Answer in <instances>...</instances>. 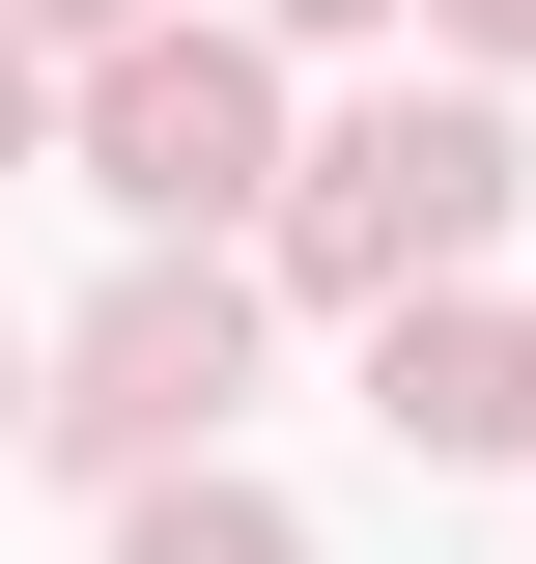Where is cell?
Returning <instances> with one entry per match:
<instances>
[{
    "label": "cell",
    "instance_id": "cell-6",
    "mask_svg": "<svg viewBox=\"0 0 536 564\" xmlns=\"http://www.w3.org/2000/svg\"><path fill=\"white\" fill-rule=\"evenodd\" d=\"M282 29H367V0H282Z\"/></svg>",
    "mask_w": 536,
    "mask_h": 564
},
{
    "label": "cell",
    "instance_id": "cell-9",
    "mask_svg": "<svg viewBox=\"0 0 536 564\" xmlns=\"http://www.w3.org/2000/svg\"><path fill=\"white\" fill-rule=\"evenodd\" d=\"M0 141H29V57H0Z\"/></svg>",
    "mask_w": 536,
    "mask_h": 564
},
{
    "label": "cell",
    "instance_id": "cell-8",
    "mask_svg": "<svg viewBox=\"0 0 536 564\" xmlns=\"http://www.w3.org/2000/svg\"><path fill=\"white\" fill-rule=\"evenodd\" d=\"M57 29H141V0H57Z\"/></svg>",
    "mask_w": 536,
    "mask_h": 564
},
{
    "label": "cell",
    "instance_id": "cell-4",
    "mask_svg": "<svg viewBox=\"0 0 536 564\" xmlns=\"http://www.w3.org/2000/svg\"><path fill=\"white\" fill-rule=\"evenodd\" d=\"M367 423H396V452H508V423H536V339H508V311H367Z\"/></svg>",
    "mask_w": 536,
    "mask_h": 564
},
{
    "label": "cell",
    "instance_id": "cell-7",
    "mask_svg": "<svg viewBox=\"0 0 536 564\" xmlns=\"http://www.w3.org/2000/svg\"><path fill=\"white\" fill-rule=\"evenodd\" d=\"M480 29H508V57H536V0H480Z\"/></svg>",
    "mask_w": 536,
    "mask_h": 564
},
{
    "label": "cell",
    "instance_id": "cell-5",
    "mask_svg": "<svg viewBox=\"0 0 536 564\" xmlns=\"http://www.w3.org/2000/svg\"><path fill=\"white\" fill-rule=\"evenodd\" d=\"M141 564H311V536H282L255 480H170V508H141Z\"/></svg>",
    "mask_w": 536,
    "mask_h": 564
},
{
    "label": "cell",
    "instance_id": "cell-3",
    "mask_svg": "<svg viewBox=\"0 0 536 564\" xmlns=\"http://www.w3.org/2000/svg\"><path fill=\"white\" fill-rule=\"evenodd\" d=\"M255 395V311H226V282H114V311H85V395H57V452H199V423Z\"/></svg>",
    "mask_w": 536,
    "mask_h": 564
},
{
    "label": "cell",
    "instance_id": "cell-2",
    "mask_svg": "<svg viewBox=\"0 0 536 564\" xmlns=\"http://www.w3.org/2000/svg\"><path fill=\"white\" fill-rule=\"evenodd\" d=\"M85 198H141V226H226V198H282V85L226 57V29H141V57L85 85Z\"/></svg>",
    "mask_w": 536,
    "mask_h": 564
},
{
    "label": "cell",
    "instance_id": "cell-1",
    "mask_svg": "<svg viewBox=\"0 0 536 564\" xmlns=\"http://www.w3.org/2000/svg\"><path fill=\"white\" fill-rule=\"evenodd\" d=\"M480 226H508V113H339L282 170V282H339V311H424V254H480Z\"/></svg>",
    "mask_w": 536,
    "mask_h": 564
}]
</instances>
